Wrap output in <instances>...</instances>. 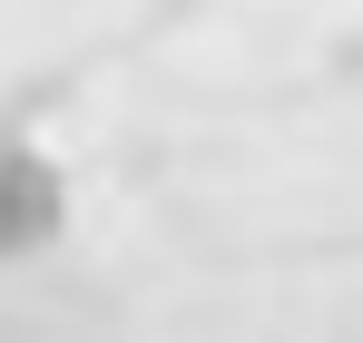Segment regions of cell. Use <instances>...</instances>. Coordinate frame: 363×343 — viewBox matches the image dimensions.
Masks as SVG:
<instances>
[{
    "label": "cell",
    "instance_id": "obj_1",
    "mask_svg": "<svg viewBox=\"0 0 363 343\" xmlns=\"http://www.w3.org/2000/svg\"><path fill=\"white\" fill-rule=\"evenodd\" d=\"M50 226H60V186H50V167L20 157V147H0V255L40 245Z\"/></svg>",
    "mask_w": 363,
    "mask_h": 343
}]
</instances>
